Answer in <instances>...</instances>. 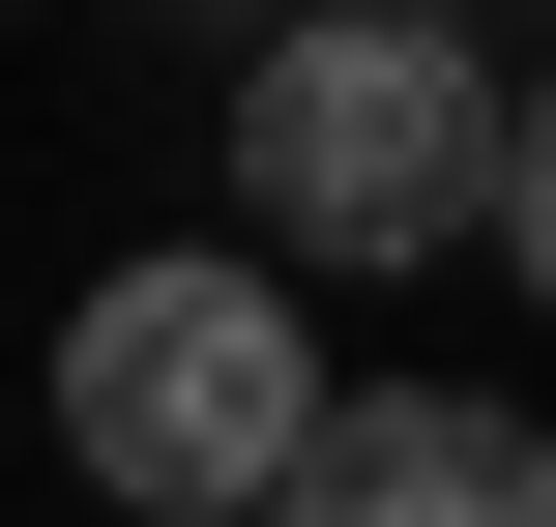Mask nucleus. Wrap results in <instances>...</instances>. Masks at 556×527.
Returning <instances> with one entry per match:
<instances>
[{"instance_id": "nucleus-3", "label": "nucleus", "mask_w": 556, "mask_h": 527, "mask_svg": "<svg viewBox=\"0 0 556 527\" xmlns=\"http://www.w3.org/2000/svg\"><path fill=\"white\" fill-rule=\"evenodd\" d=\"M293 527H556V440L469 411V381H352L323 469H293Z\"/></svg>"}, {"instance_id": "nucleus-2", "label": "nucleus", "mask_w": 556, "mask_h": 527, "mask_svg": "<svg viewBox=\"0 0 556 527\" xmlns=\"http://www.w3.org/2000/svg\"><path fill=\"white\" fill-rule=\"evenodd\" d=\"M235 176H264L293 264H440V235L528 205V88H469V29H264Z\"/></svg>"}, {"instance_id": "nucleus-1", "label": "nucleus", "mask_w": 556, "mask_h": 527, "mask_svg": "<svg viewBox=\"0 0 556 527\" xmlns=\"http://www.w3.org/2000/svg\"><path fill=\"white\" fill-rule=\"evenodd\" d=\"M323 411H352V381L293 352L264 264H117V293L59 323V440H88V499H117V527H293Z\"/></svg>"}, {"instance_id": "nucleus-5", "label": "nucleus", "mask_w": 556, "mask_h": 527, "mask_svg": "<svg viewBox=\"0 0 556 527\" xmlns=\"http://www.w3.org/2000/svg\"><path fill=\"white\" fill-rule=\"evenodd\" d=\"M293 29H469V0H293Z\"/></svg>"}, {"instance_id": "nucleus-4", "label": "nucleus", "mask_w": 556, "mask_h": 527, "mask_svg": "<svg viewBox=\"0 0 556 527\" xmlns=\"http://www.w3.org/2000/svg\"><path fill=\"white\" fill-rule=\"evenodd\" d=\"M498 264H528V293H556V88H528V205H498Z\"/></svg>"}]
</instances>
